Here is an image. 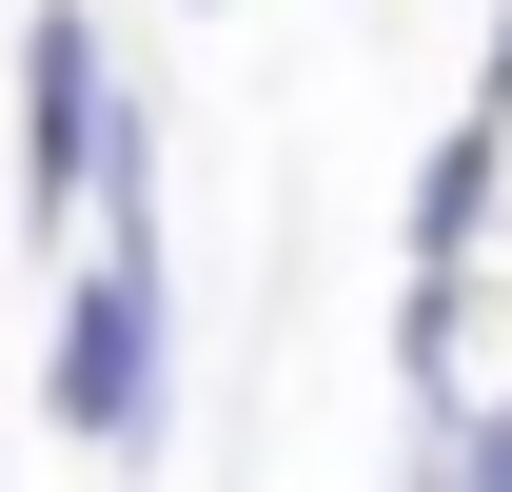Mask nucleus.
Returning a JSON list of instances; mask_svg holds the SVG:
<instances>
[{
    "label": "nucleus",
    "instance_id": "obj_1",
    "mask_svg": "<svg viewBox=\"0 0 512 492\" xmlns=\"http://www.w3.org/2000/svg\"><path fill=\"white\" fill-rule=\"evenodd\" d=\"M40 433L158 473V433H178V256H79L60 276V315H40Z\"/></svg>",
    "mask_w": 512,
    "mask_h": 492
},
{
    "label": "nucleus",
    "instance_id": "obj_2",
    "mask_svg": "<svg viewBox=\"0 0 512 492\" xmlns=\"http://www.w3.org/2000/svg\"><path fill=\"white\" fill-rule=\"evenodd\" d=\"M0 79H20V237H79L99 119H119V40H99V0H20V20H0Z\"/></svg>",
    "mask_w": 512,
    "mask_h": 492
},
{
    "label": "nucleus",
    "instance_id": "obj_3",
    "mask_svg": "<svg viewBox=\"0 0 512 492\" xmlns=\"http://www.w3.org/2000/svg\"><path fill=\"white\" fill-rule=\"evenodd\" d=\"M493 197H512V138H493V119H434L414 197H394V296H473V256H493Z\"/></svg>",
    "mask_w": 512,
    "mask_h": 492
},
{
    "label": "nucleus",
    "instance_id": "obj_4",
    "mask_svg": "<svg viewBox=\"0 0 512 492\" xmlns=\"http://www.w3.org/2000/svg\"><path fill=\"white\" fill-rule=\"evenodd\" d=\"M453 119H493V138H512V0H493V60H473V99H453Z\"/></svg>",
    "mask_w": 512,
    "mask_h": 492
},
{
    "label": "nucleus",
    "instance_id": "obj_5",
    "mask_svg": "<svg viewBox=\"0 0 512 492\" xmlns=\"http://www.w3.org/2000/svg\"><path fill=\"white\" fill-rule=\"evenodd\" d=\"M197 20H217V0H197Z\"/></svg>",
    "mask_w": 512,
    "mask_h": 492
},
{
    "label": "nucleus",
    "instance_id": "obj_6",
    "mask_svg": "<svg viewBox=\"0 0 512 492\" xmlns=\"http://www.w3.org/2000/svg\"><path fill=\"white\" fill-rule=\"evenodd\" d=\"M0 20H20V0H0Z\"/></svg>",
    "mask_w": 512,
    "mask_h": 492
}]
</instances>
